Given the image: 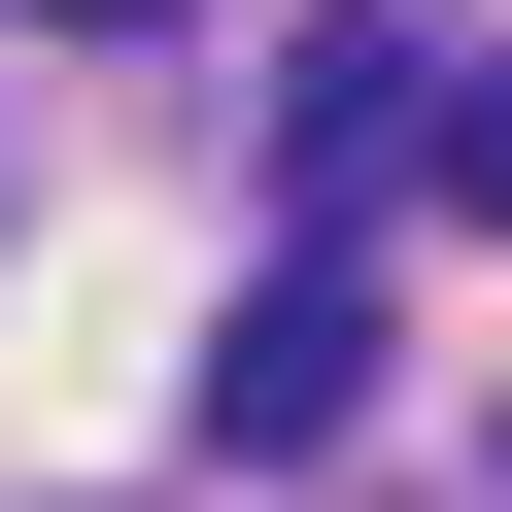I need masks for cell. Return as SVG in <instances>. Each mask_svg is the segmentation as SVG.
<instances>
[{"label":"cell","mask_w":512,"mask_h":512,"mask_svg":"<svg viewBox=\"0 0 512 512\" xmlns=\"http://www.w3.org/2000/svg\"><path fill=\"white\" fill-rule=\"evenodd\" d=\"M342 410H376V274H342V239H274V274L205 308V444H342Z\"/></svg>","instance_id":"1"},{"label":"cell","mask_w":512,"mask_h":512,"mask_svg":"<svg viewBox=\"0 0 512 512\" xmlns=\"http://www.w3.org/2000/svg\"><path fill=\"white\" fill-rule=\"evenodd\" d=\"M410 103H444V0H308V35H274V171H308V205H376Z\"/></svg>","instance_id":"2"},{"label":"cell","mask_w":512,"mask_h":512,"mask_svg":"<svg viewBox=\"0 0 512 512\" xmlns=\"http://www.w3.org/2000/svg\"><path fill=\"white\" fill-rule=\"evenodd\" d=\"M410 171H444V205L512 239V69H444V103H410Z\"/></svg>","instance_id":"3"},{"label":"cell","mask_w":512,"mask_h":512,"mask_svg":"<svg viewBox=\"0 0 512 512\" xmlns=\"http://www.w3.org/2000/svg\"><path fill=\"white\" fill-rule=\"evenodd\" d=\"M35 35H171V0H35Z\"/></svg>","instance_id":"4"}]
</instances>
